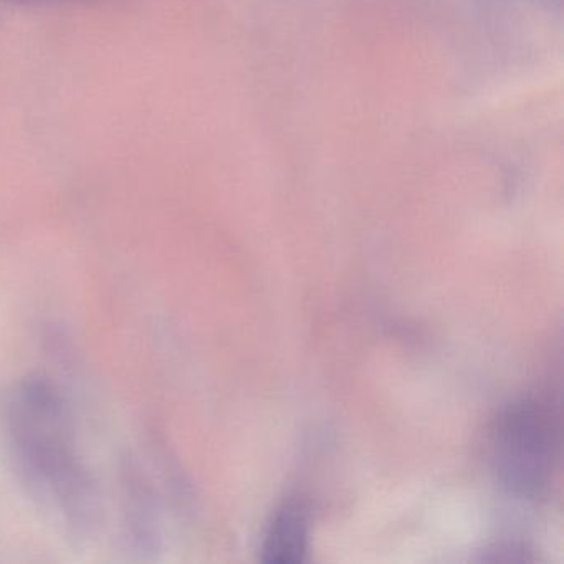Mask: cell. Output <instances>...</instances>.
<instances>
[{
    "mask_svg": "<svg viewBox=\"0 0 564 564\" xmlns=\"http://www.w3.org/2000/svg\"><path fill=\"white\" fill-rule=\"evenodd\" d=\"M15 454L37 488L57 498L62 513L80 524L91 513L90 485L72 452L61 401L48 386L29 382L11 408Z\"/></svg>",
    "mask_w": 564,
    "mask_h": 564,
    "instance_id": "6da1fadb",
    "label": "cell"
},
{
    "mask_svg": "<svg viewBox=\"0 0 564 564\" xmlns=\"http://www.w3.org/2000/svg\"><path fill=\"white\" fill-rule=\"evenodd\" d=\"M556 452V424L540 402L528 399L510 405L491 427V465L500 480L520 494L546 487Z\"/></svg>",
    "mask_w": 564,
    "mask_h": 564,
    "instance_id": "7a4b0ae2",
    "label": "cell"
},
{
    "mask_svg": "<svg viewBox=\"0 0 564 564\" xmlns=\"http://www.w3.org/2000/svg\"><path fill=\"white\" fill-rule=\"evenodd\" d=\"M308 543V514L305 505L289 500L279 508L263 543V560L272 563L303 561Z\"/></svg>",
    "mask_w": 564,
    "mask_h": 564,
    "instance_id": "3957f363",
    "label": "cell"
},
{
    "mask_svg": "<svg viewBox=\"0 0 564 564\" xmlns=\"http://www.w3.org/2000/svg\"><path fill=\"white\" fill-rule=\"evenodd\" d=\"M21 6H54V4H85V2H98V0H9Z\"/></svg>",
    "mask_w": 564,
    "mask_h": 564,
    "instance_id": "277c9868",
    "label": "cell"
}]
</instances>
